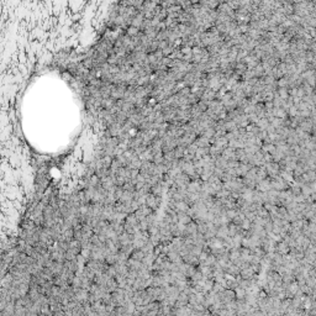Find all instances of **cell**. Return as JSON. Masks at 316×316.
I'll list each match as a JSON object with an SVG mask.
<instances>
[{
	"label": "cell",
	"mask_w": 316,
	"mask_h": 316,
	"mask_svg": "<svg viewBox=\"0 0 316 316\" xmlns=\"http://www.w3.org/2000/svg\"><path fill=\"white\" fill-rule=\"evenodd\" d=\"M276 252L281 253V256L288 254V253H289V246H288L284 241H279V242H277V245H276Z\"/></svg>",
	"instance_id": "2"
},
{
	"label": "cell",
	"mask_w": 316,
	"mask_h": 316,
	"mask_svg": "<svg viewBox=\"0 0 316 316\" xmlns=\"http://www.w3.org/2000/svg\"><path fill=\"white\" fill-rule=\"evenodd\" d=\"M132 257H134V259L142 261V259H143V257H144V253H143V251H142V249H141V251H136V252L132 254Z\"/></svg>",
	"instance_id": "5"
},
{
	"label": "cell",
	"mask_w": 316,
	"mask_h": 316,
	"mask_svg": "<svg viewBox=\"0 0 316 316\" xmlns=\"http://www.w3.org/2000/svg\"><path fill=\"white\" fill-rule=\"evenodd\" d=\"M182 259H183V262H185V263H188V264H191V266H198L199 264V258L196 257V256H193L191 253H186V254H184V256H182Z\"/></svg>",
	"instance_id": "1"
},
{
	"label": "cell",
	"mask_w": 316,
	"mask_h": 316,
	"mask_svg": "<svg viewBox=\"0 0 316 316\" xmlns=\"http://www.w3.org/2000/svg\"><path fill=\"white\" fill-rule=\"evenodd\" d=\"M163 154H162V152H158V153H154L153 154V158H152V161H153V163L154 164H161V163H163Z\"/></svg>",
	"instance_id": "4"
},
{
	"label": "cell",
	"mask_w": 316,
	"mask_h": 316,
	"mask_svg": "<svg viewBox=\"0 0 316 316\" xmlns=\"http://www.w3.org/2000/svg\"><path fill=\"white\" fill-rule=\"evenodd\" d=\"M184 147H182V146H177L176 148L173 149V152H174V158H178V159H182L183 157H184Z\"/></svg>",
	"instance_id": "3"
}]
</instances>
